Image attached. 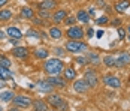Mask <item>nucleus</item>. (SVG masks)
<instances>
[{
  "label": "nucleus",
  "instance_id": "f257e3e1",
  "mask_svg": "<svg viewBox=\"0 0 130 111\" xmlns=\"http://www.w3.org/2000/svg\"><path fill=\"white\" fill-rule=\"evenodd\" d=\"M43 71L48 75H58L64 71V63L60 59L54 57V59H48L45 65H43Z\"/></svg>",
  "mask_w": 130,
  "mask_h": 111
},
{
  "label": "nucleus",
  "instance_id": "f03ea898",
  "mask_svg": "<svg viewBox=\"0 0 130 111\" xmlns=\"http://www.w3.org/2000/svg\"><path fill=\"white\" fill-rule=\"evenodd\" d=\"M46 102H48L50 105H52L54 108H58V110H61V111L67 110V102L63 101L61 96H58V95H54V93L50 95V96L46 98Z\"/></svg>",
  "mask_w": 130,
  "mask_h": 111
},
{
  "label": "nucleus",
  "instance_id": "7ed1b4c3",
  "mask_svg": "<svg viewBox=\"0 0 130 111\" xmlns=\"http://www.w3.org/2000/svg\"><path fill=\"white\" fill-rule=\"evenodd\" d=\"M64 48L69 51V53H81V51H84L85 48H88L87 47V44H84L82 41H72V39H69L67 42H66Z\"/></svg>",
  "mask_w": 130,
  "mask_h": 111
},
{
  "label": "nucleus",
  "instance_id": "20e7f679",
  "mask_svg": "<svg viewBox=\"0 0 130 111\" xmlns=\"http://www.w3.org/2000/svg\"><path fill=\"white\" fill-rule=\"evenodd\" d=\"M66 36L72 41H82L84 38V30L81 27H76V26H70L66 32Z\"/></svg>",
  "mask_w": 130,
  "mask_h": 111
},
{
  "label": "nucleus",
  "instance_id": "39448f33",
  "mask_svg": "<svg viewBox=\"0 0 130 111\" xmlns=\"http://www.w3.org/2000/svg\"><path fill=\"white\" fill-rule=\"evenodd\" d=\"M84 80L87 81V84L90 89H94V87L99 84V78H97V74L93 71V69H87L85 74H84Z\"/></svg>",
  "mask_w": 130,
  "mask_h": 111
},
{
  "label": "nucleus",
  "instance_id": "423d86ee",
  "mask_svg": "<svg viewBox=\"0 0 130 111\" xmlns=\"http://www.w3.org/2000/svg\"><path fill=\"white\" fill-rule=\"evenodd\" d=\"M103 84L108 87H112V89H118V87L121 86V80L118 78V77H114V75H106L103 77Z\"/></svg>",
  "mask_w": 130,
  "mask_h": 111
},
{
  "label": "nucleus",
  "instance_id": "0eeeda50",
  "mask_svg": "<svg viewBox=\"0 0 130 111\" xmlns=\"http://www.w3.org/2000/svg\"><path fill=\"white\" fill-rule=\"evenodd\" d=\"M130 63V54L129 53H120L115 56V68H123Z\"/></svg>",
  "mask_w": 130,
  "mask_h": 111
},
{
  "label": "nucleus",
  "instance_id": "6e6552de",
  "mask_svg": "<svg viewBox=\"0 0 130 111\" xmlns=\"http://www.w3.org/2000/svg\"><path fill=\"white\" fill-rule=\"evenodd\" d=\"M13 104H15L18 108H28L33 102L27 98V96H15V98H13Z\"/></svg>",
  "mask_w": 130,
  "mask_h": 111
},
{
  "label": "nucleus",
  "instance_id": "1a4fd4ad",
  "mask_svg": "<svg viewBox=\"0 0 130 111\" xmlns=\"http://www.w3.org/2000/svg\"><path fill=\"white\" fill-rule=\"evenodd\" d=\"M46 81H48L52 87H66V80L64 78H60L58 75H50V77L46 78Z\"/></svg>",
  "mask_w": 130,
  "mask_h": 111
},
{
  "label": "nucleus",
  "instance_id": "9d476101",
  "mask_svg": "<svg viewBox=\"0 0 130 111\" xmlns=\"http://www.w3.org/2000/svg\"><path fill=\"white\" fill-rule=\"evenodd\" d=\"M90 87L87 84V81L82 78V80H76L75 83H73V90L76 92V93H85L87 90H88Z\"/></svg>",
  "mask_w": 130,
  "mask_h": 111
},
{
  "label": "nucleus",
  "instance_id": "9b49d317",
  "mask_svg": "<svg viewBox=\"0 0 130 111\" xmlns=\"http://www.w3.org/2000/svg\"><path fill=\"white\" fill-rule=\"evenodd\" d=\"M12 54L18 59H27L28 57V50L26 47H17L12 50Z\"/></svg>",
  "mask_w": 130,
  "mask_h": 111
},
{
  "label": "nucleus",
  "instance_id": "f8f14e48",
  "mask_svg": "<svg viewBox=\"0 0 130 111\" xmlns=\"http://www.w3.org/2000/svg\"><path fill=\"white\" fill-rule=\"evenodd\" d=\"M63 77H64L66 81H72V80L76 78V71L73 68H66L64 71H63Z\"/></svg>",
  "mask_w": 130,
  "mask_h": 111
},
{
  "label": "nucleus",
  "instance_id": "ddd939ff",
  "mask_svg": "<svg viewBox=\"0 0 130 111\" xmlns=\"http://www.w3.org/2000/svg\"><path fill=\"white\" fill-rule=\"evenodd\" d=\"M31 105L35 107V111H46V110H48V104H46L45 101H40V99L33 101V104H31Z\"/></svg>",
  "mask_w": 130,
  "mask_h": 111
},
{
  "label": "nucleus",
  "instance_id": "4468645a",
  "mask_svg": "<svg viewBox=\"0 0 130 111\" xmlns=\"http://www.w3.org/2000/svg\"><path fill=\"white\" fill-rule=\"evenodd\" d=\"M129 6H130V0H120L118 3H115L114 9H115L117 12H124Z\"/></svg>",
  "mask_w": 130,
  "mask_h": 111
},
{
  "label": "nucleus",
  "instance_id": "2eb2a0df",
  "mask_svg": "<svg viewBox=\"0 0 130 111\" xmlns=\"http://www.w3.org/2000/svg\"><path fill=\"white\" fill-rule=\"evenodd\" d=\"M6 33L12 38V39H21V38H23V33H21L17 27H8Z\"/></svg>",
  "mask_w": 130,
  "mask_h": 111
},
{
  "label": "nucleus",
  "instance_id": "dca6fc26",
  "mask_svg": "<svg viewBox=\"0 0 130 111\" xmlns=\"http://www.w3.org/2000/svg\"><path fill=\"white\" fill-rule=\"evenodd\" d=\"M66 17H67V12L63 11V9H60V11H57L52 15V20H54V23H60V21H64Z\"/></svg>",
  "mask_w": 130,
  "mask_h": 111
},
{
  "label": "nucleus",
  "instance_id": "f3484780",
  "mask_svg": "<svg viewBox=\"0 0 130 111\" xmlns=\"http://www.w3.org/2000/svg\"><path fill=\"white\" fill-rule=\"evenodd\" d=\"M76 20L78 21H81V23H84V24H87L88 21H90V15H88V12L87 11H78V14H76Z\"/></svg>",
  "mask_w": 130,
  "mask_h": 111
},
{
  "label": "nucleus",
  "instance_id": "a211bd4d",
  "mask_svg": "<svg viewBox=\"0 0 130 111\" xmlns=\"http://www.w3.org/2000/svg\"><path fill=\"white\" fill-rule=\"evenodd\" d=\"M52 8H55V0H42L39 3V9H46V11H50Z\"/></svg>",
  "mask_w": 130,
  "mask_h": 111
},
{
  "label": "nucleus",
  "instance_id": "6ab92c4d",
  "mask_svg": "<svg viewBox=\"0 0 130 111\" xmlns=\"http://www.w3.org/2000/svg\"><path fill=\"white\" fill-rule=\"evenodd\" d=\"M48 54H50V51L46 48H36L35 50V57H38V59H46Z\"/></svg>",
  "mask_w": 130,
  "mask_h": 111
},
{
  "label": "nucleus",
  "instance_id": "aec40b11",
  "mask_svg": "<svg viewBox=\"0 0 130 111\" xmlns=\"http://www.w3.org/2000/svg\"><path fill=\"white\" fill-rule=\"evenodd\" d=\"M21 17L23 18H33L35 17V11L31 8H28V6H24L21 9Z\"/></svg>",
  "mask_w": 130,
  "mask_h": 111
},
{
  "label": "nucleus",
  "instance_id": "412c9836",
  "mask_svg": "<svg viewBox=\"0 0 130 111\" xmlns=\"http://www.w3.org/2000/svg\"><path fill=\"white\" fill-rule=\"evenodd\" d=\"M50 36L52 39H60V38L63 36V32L58 29V27H51L50 29Z\"/></svg>",
  "mask_w": 130,
  "mask_h": 111
},
{
  "label": "nucleus",
  "instance_id": "4be33fe9",
  "mask_svg": "<svg viewBox=\"0 0 130 111\" xmlns=\"http://www.w3.org/2000/svg\"><path fill=\"white\" fill-rule=\"evenodd\" d=\"M87 59H88V63H91V65H99L100 63V57H99L97 53H88Z\"/></svg>",
  "mask_w": 130,
  "mask_h": 111
},
{
  "label": "nucleus",
  "instance_id": "5701e85b",
  "mask_svg": "<svg viewBox=\"0 0 130 111\" xmlns=\"http://www.w3.org/2000/svg\"><path fill=\"white\" fill-rule=\"evenodd\" d=\"M38 89H39L40 92H51L52 86L48 81H39V83H38Z\"/></svg>",
  "mask_w": 130,
  "mask_h": 111
},
{
  "label": "nucleus",
  "instance_id": "b1692460",
  "mask_svg": "<svg viewBox=\"0 0 130 111\" xmlns=\"http://www.w3.org/2000/svg\"><path fill=\"white\" fill-rule=\"evenodd\" d=\"M103 63L108 68H115V56H105Z\"/></svg>",
  "mask_w": 130,
  "mask_h": 111
},
{
  "label": "nucleus",
  "instance_id": "393cba45",
  "mask_svg": "<svg viewBox=\"0 0 130 111\" xmlns=\"http://www.w3.org/2000/svg\"><path fill=\"white\" fill-rule=\"evenodd\" d=\"M11 78V72H9V68H5V66H0V80H9Z\"/></svg>",
  "mask_w": 130,
  "mask_h": 111
},
{
  "label": "nucleus",
  "instance_id": "a878e982",
  "mask_svg": "<svg viewBox=\"0 0 130 111\" xmlns=\"http://www.w3.org/2000/svg\"><path fill=\"white\" fill-rule=\"evenodd\" d=\"M13 98H15V95H13L12 92H3V93H0V99L3 102H11V101H13Z\"/></svg>",
  "mask_w": 130,
  "mask_h": 111
},
{
  "label": "nucleus",
  "instance_id": "bb28decb",
  "mask_svg": "<svg viewBox=\"0 0 130 111\" xmlns=\"http://www.w3.org/2000/svg\"><path fill=\"white\" fill-rule=\"evenodd\" d=\"M12 17V12L9 11V9H3V11H0V20H9Z\"/></svg>",
  "mask_w": 130,
  "mask_h": 111
},
{
  "label": "nucleus",
  "instance_id": "cd10ccee",
  "mask_svg": "<svg viewBox=\"0 0 130 111\" xmlns=\"http://www.w3.org/2000/svg\"><path fill=\"white\" fill-rule=\"evenodd\" d=\"M108 21H109V18L105 15V17H100V18H97V20H96V24L103 26V24H108Z\"/></svg>",
  "mask_w": 130,
  "mask_h": 111
},
{
  "label": "nucleus",
  "instance_id": "c85d7f7f",
  "mask_svg": "<svg viewBox=\"0 0 130 111\" xmlns=\"http://www.w3.org/2000/svg\"><path fill=\"white\" fill-rule=\"evenodd\" d=\"M0 66L9 68V66H11V60H9V59H6V57H0Z\"/></svg>",
  "mask_w": 130,
  "mask_h": 111
},
{
  "label": "nucleus",
  "instance_id": "c756f323",
  "mask_svg": "<svg viewBox=\"0 0 130 111\" xmlns=\"http://www.w3.org/2000/svg\"><path fill=\"white\" fill-rule=\"evenodd\" d=\"M39 32L38 30H35V29H30L28 32H27V36H31V38H39Z\"/></svg>",
  "mask_w": 130,
  "mask_h": 111
},
{
  "label": "nucleus",
  "instance_id": "7c9ffc66",
  "mask_svg": "<svg viewBox=\"0 0 130 111\" xmlns=\"http://www.w3.org/2000/svg\"><path fill=\"white\" fill-rule=\"evenodd\" d=\"M75 60H76V62H78L79 65H82V66H84V65H87V63H88V59H87V57H82V56H79V57H76V59H75Z\"/></svg>",
  "mask_w": 130,
  "mask_h": 111
},
{
  "label": "nucleus",
  "instance_id": "2f4dec72",
  "mask_svg": "<svg viewBox=\"0 0 130 111\" xmlns=\"http://www.w3.org/2000/svg\"><path fill=\"white\" fill-rule=\"evenodd\" d=\"M39 15L42 18H50V12L46 9H39Z\"/></svg>",
  "mask_w": 130,
  "mask_h": 111
},
{
  "label": "nucleus",
  "instance_id": "473e14b6",
  "mask_svg": "<svg viewBox=\"0 0 130 111\" xmlns=\"http://www.w3.org/2000/svg\"><path fill=\"white\" fill-rule=\"evenodd\" d=\"M75 21H76V18H73V17H66V20H64V24L70 26V24H73Z\"/></svg>",
  "mask_w": 130,
  "mask_h": 111
},
{
  "label": "nucleus",
  "instance_id": "72a5a7b5",
  "mask_svg": "<svg viewBox=\"0 0 130 111\" xmlns=\"http://www.w3.org/2000/svg\"><path fill=\"white\" fill-rule=\"evenodd\" d=\"M118 38H120V39H124V38H126V30H124L123 27H118Z\"/></svg>",
  "mask_w": 130,
  "mask_h": 111
},
{
  "label": "nucleus",
  "instance_id": "f704fd0d",
  "mask_svg": "<svg viewBox=\"0 0 130 111\" xmlns=\"http://www.w3.org/2000/svg\"><path fill=\"white\" fill-rule=\"evenodd\" d=\"M94 36V30H93V29H88V30H87V38H93Z\"/></svg>",
  "mask_w": 130,
  "mask_h": 111
},
{
  "label": "nucleus",
  "instance_id": "c9c22d12",
  "mask_svg": "<svg viewBox=\"0 0 130 111\" xmlns=\"http://www.w3.org/2000/svg\"><path fill=\"white\" fill-rule=\"evenodd\" d=\"M54 53H55L57 56H63V50L58 48V47H57V48H54Z\"/></svg>",
  "mask_w": 130,
  "mask_h": 111
},
{
  "label": "nucleus",
  "instance_id": "e433bc0d",
  "mask_svg": "<svg viewBox=\"0 0 130 111\" xmlns=\"http://www.w3.org/2000/svg\"><path fill=\"white\" fill-rule=\"evenodd\" d=\"M31 20H33V21H35L36 24H39V26H42V24H43V21H42V20H39V18H35V17H33Z\"/></svg>",
  "mask_w": 130,
  "mask_h": 111
},
{
  "label": "nucleus",
  "instance_id": "4c0bfd02",
  "mask_svg": "<svg viewBox=\"0 0 130 111\" xmlns=\"http://www.w3.org/2000/svg\"><path fill=\"white\" fill-rule=\"evenodd\" d=\"M88 15H90V17H94V15H96V11H94V8H91L90 11H88Z\"/></svg>",
  "mask_w": 130,
  "mask_h": 111
},
{
  "label": "nucleus",
  "instance_id": "58836bf2",
  "mask_svg": "<svg viewBox=\"0 0 130 111\" xmlns=\"http://www.w3.org/2000/svg\"><path fill=\"white\" fill-rule=\"evenodd\" d=\"M112 24H114V26H118V24H121V20H114V21H112Z\"/></svg>",
  "mask_w": 130,
  "mask_h": 111
},
{
  "label": "nucleus",
  "instance_id": "ea45409f",
  "mask_svg": "<svg viewBox=\"0 0 130 111\" xmlns=\"http://www.w3.org/2000/svg\"><path fill=\"white\" fill-rule=\"evenodd\" d=\"M96 35H97V38H102V36H103V30H99Z\"/></svg>",
  "mask_w": 130,
  "mask_h": 111
},
{
  "label": "nucleus",
  "instance_id": "a19ab883",
  "mask_svg": "<svg viewBox=\"0 0 130 111\" xmlns=\"http://www.w3.org/2000/svg\"><path fill=\"white\" fill-rule=\"evenodd\" d=\"M6 3H8V0H0V8H2V6H5Z\"/></svg>",
  "mask_w": 130,
  "mask_h": 111
},
{
  "label": "nucleus",
  "instance_id": "79ce46f5",
  "mask_svg": "<svg viewBox=\"0 0 130 111\" xmlns=\"http://www.w3.org/2000/svg\"><path fill=\"white\" fill-rule=\"evenodd\" d=\"M3 38H5V33H3V32L0 30V39H3Z\"/></svg>",
  "mask_w": 130,
  "mask_h": 111
},
{
  "label": "nucleus",
  "instance_id": "37998d69",
  "mask_svg": "<svg viewBox=\"0 0 130 111\" xmlns=\"http://www.w3.org/2000/svg\"><path fill=\"white\" fill-rule=\"evenodd\" d=\"M3 86H5V83H3V80H0V89H2Z\"/></svg>",
  "mask_w": 130,
  "mask_h": 111
},
{
  "label": "nucleus",
  "instance_id": "c03bdc74",
  "mask_svg": "<svg viewBox=\"0 0 130 111\" xmlns=\"http://www.w3.org/2000/svg\"><path fill=\"white\" fill-rule=\"evenodd\" d=\"M127 32H129V33H130V26H129V27H127Z\"/></svg>",
  "mask_w": 130,
  "mask_h": 111
},
{
  "label": "nucleus",
  "instance_id": "a18cd8bd",
  "mask_svg": "<svg viewBox=\"0 0 130 111\" xmlns=\"http://www.w3.org/2000/svg\"><path fill=\"white\" fill-rule=\"evenodd\" d=\"M73 2H78V0H73Z\"/></svg>",
  "mask_w": 130,
  "mask_h": 111
},
{
  "label": "nucleus",
  "instance_id": "49530a36",
  "mask_svg": "<svg viewBox=\"0 0 130 111\" xmlns=\"http://www.w3.org/2000/svg\"><path fill=\"white\" fill-rule=\"evenodd\" d=\"M0 111H2V107H0Z\"/></svg>",
  "mask_w": 130,
  "mask_h": 111
},
{
  "label": "nucleus",
  "instance_id": "de8ad7c7",
  "mask_svg": "<svg viewBox=\"0 0 130 111\" xmlns=\"http://www.w3.org/2000/svg\"><path fill=\"white\" fill-rule=\"evenodd\" d=\"M81 111H85V110H81Z\"/></svg>",
  "mask_w": 130,
  "mask_h": 111
},
{
  "label": "nucleus",
  "instance_id": "09e8293b",
  "mask_svg": "<svg viewBox=\"0 0 130 111\" xmlns=\"http://www.w3.org/2000/svg\"><path fill=\"white\" fill-rule=\"evenodd\" d=\"M12 111H17V110H12Z\"/></svg>",
  "mask_w": 130,
  "mask_h": 111
}]
</instances>
